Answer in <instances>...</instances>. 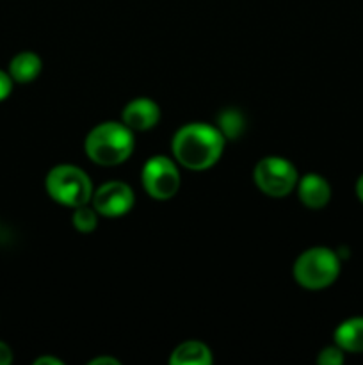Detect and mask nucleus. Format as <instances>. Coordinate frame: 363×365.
I'll return each instance as SVG.
<instances>
[{
  "mask_svg": "<svg viewBox=\"0 0 363 365\" xmlns=\"http://www.w3.org/2000/svg\"><path fill=\"white\" fill-rule=\"evenodd\" d=\"M219 123H221L219 130L223 132V135H226V138H237V135H241L242 127H244V121H242L241 113H237V110L233 109L221 114Z\"/></svg>",
  "mask_w": 363,
  "mask_h": 365,
  "instance_id": "14",
  "label": "nucleus"
},
{
  "mask_svg": "<svg viewBox=\"0 0 363 365\" xmlns=\"http://www.w3.org/2000/svg\"><path fill=\"white\" fill-rule=\"evenodd\" d=\"M103 364L120 365V362H117L116 359H110V356H100V359H95V360H91V362H89V365H103Z\"/></svg>",
  "mask_w": 363,
  "mask_h": 365,
  "instance_id": "18",
  "label": "nucleus"
},
{
  "mask_svg": "<svg viewBox=\"0 0 363 365\" xmlns=\"http://www.w3.org/2000/svg\"><path fill=\"white\" fill-rule=\"evenodd\" d=\"M46 192L64 207L88 205L93 198V184L85 171L73 164H59L46 175Z\"/></svg>",
  "mask_w": 363,
  "mask_h": 365,
  "instance_id": "3",
  "label": "nucleus"
},
{
  "mask_svg": "<svg viewBox=\"0 0 363 365\" xmlns=\"http://www.w3.org/2000/svg\"><path fill=\"white\" fill-rule=\"evenodd\" d=\"M13 362V351L7 344L0 342V365H9Z\"/></svg>",
  "mask_w": 363,
  "mask_h": 365,
  "instance_id": "17",
  "label": "nucleus"
},
{
  "mask_svg": "<svg viewBox=\"0 0 363 365\" xmlns=\"http://www.w3.org/2000/svg\"><path fill=\"white\" fill-rule=\"evenodd\" d=\"M36 365H45V364H50V365H63V362L57 359H52V356H41V359H38L34 362Z\"/></svg>",
  "mask_w": 363,
  "mask_h": 365,
  "instance_id": "19",
  "label": "nucleus"
},
{
  "mask_svg": "<svg viewBox=\"0 0 363 365\" xmlns=\"http://www.w3.org/2000/svg\"><path fill=\"white\" fill-rule=\"evenodd\" d=\"M144 191L155 200H169L180 189V171L167 157H152L142 168Z\"/></svg>",
  "mask_w": 363,
  "mask_h": 365,
  "instance_id": "6",
  "label": "nucleus"
},
{
  "mask_svg": "<svg viewBox=\"0 0 363 365\" xmlns=\"http://www.w3.org/2000/svg\"><path fill=\"white\" fill-rule=\"evenodd\" d=\"M317 362L320 365H340L344 362V353H342V349L338 348V346H335V348H326L320 351Z\"/></svg>",
  "mask_w": 363,
  "mask_h": 365,
  "instance_id": "15",
  "label": "nucleus"
},
{
  "mask_svg": "<svg viewBox=\"0 0 363 365\" xmlns=\"http://www.w3.org/2000/svg\"><path fill=\"white\" fill-rule=\"evenodd\" d=\"M169 364L173 365H210L212 364V353L203 342L189 341L178 346L171 355Z\"/></svg>",
  "mask_w": 363,
  "mask_h": 365,
  "instance_id": "12",
  "label": "nucleus"
},
{
  "mask_svg": "<svg viewBox=\"0 0 363 365\" xmlns=\"http://www.w3.org/2000/svg\"><path fill=\"white\" fill-rule=\"evenodd\" d=\"M340 274V260L330 248H310L294 264V278L310 291L330 287Z\"/></svg>",
  "mask_w": 363,
  "mask_h": 365,
  "instance_id": "4",
  "label": "nucleus"
},
{
  "mask_svg": "<svg viewBox=\"0 0 363 365\" xmlns=\"http://www.w3.org/2000/svg\"><path fill=\"white\" fill-rule=\"evenodd\" d=\"M356 195H358V198L363 202V175L358 178V182H356Z\"/></svg>",
  "mask_w": 363,
  "mask_h": 365,
  "instance_id": "20",
  "label": "nucleus"
},
{
  "mask_svg": "<svg viewBox=\"0 0 363 365\" xmlns=\"http://www.w3.org/2000/svg\"><path fill=\"white\" fill-rule=\"evenodd\" d=\"M93 209L105 217H120L134 207V191L125 182H107L93 192Z\"/></svg>",
  "mask_w": 363,
  "mask_h": 365,
  "instance_id": "7",
  "label": "nucleus"
},
{
  "mask_svg": "<svg viewBox=\"0 0 363 365\" xmlns=\"http://www.w3.org/2000/svg\"><path fill=\"white\" fill-rule=\"evenodd\" d=\"M160 120V109L153 100L149 98H137L132 100L121 114V121L134 130H149L155 127Z\"/></svg>",
  "mask_w": 363,
  "mask_h": 365,
  "instance_id": "8",
  "label": "nucleus"
},
{
  "mask_svg": "<svg viewBox=\"0 0 363 365\" xmlns=\"http://www.w3.org/2000/svg\"><path fill=\"white\" fill-rule=\"evenodd\" d=\"M11 91H13V78L9 73L0 70V102L6 100L11 95Z\"/></svg>",
  "mask_w": 363,
  "mask_h": 365,
  "instance_id": "16",
  "label": "nucleus"
},
{
  "mask_svg": "<svg viewBox=\"0 0 363 365\" xmlns=\"http://www.w3.org/2000/svg\"><path fill=\"white\" fill-rule=\"evenodd\" d=\"M335 342L342 351L363 353V317L344 321L335 330Z\"/></svg>",
  "mask_w": 363,
  "mask_h": 365,
  "instance_id": "10",
  "label": "nucleus"
},
{
  "mask_svg": "<svg viewBox=\"0 0 363 365\" xmlns=\"http://www.w3.org/2000/svg\"><path fill=\"white\" fill-rule=\"evenodd\" d=\"M298 195L308 209H322L331 198V187L320 175L310 173L298 182Z\"/></svg>",
  "mask_w": 363,
  "mask_h": 365,
  "instance_id": "9",
  "label": "nucleus"
},
{
  "mask_svg": "<svg viewBox=\"0 0 363 365\" xmlns=\"http://www.w3.org/2000/svg\"><path fill=\"white\" fill-rule=\"evenodd\" d=\"M41 59L34 52H20L9 63V75L18 84H28L41 73Z\"/></svg>",
  "mask_w": 363,
  "mask_h": 365,
  "instance_id": "11",
  "label": "nucleus"
},
{
  "mask_svg": "<svg viewBox=\"0 0 363 365\" xmlns=\"http://www.w3.org/2000/svg\"><path fill=\"white\" fill-rule=\"evenodd\" d=\"M224 135L209 123H189L173 138L174 159L191 171H205L221 159Z\"/></svg>",
  "mask_w": 363,
  "mask_h": 365,
  "instance_id": "1",
  "label": "nucleus"
},
{
  "mask_svg": "<svg viewBox=\"0 0 363 365\" xmlns=\"http://www.w3.org/2000/svg\"><path fill=\"white\" fill-rule=\"evenodd\" d=\"M134 152V134L123 121H105L85 138V153L98 166H117Z\"/></svg>",
  "mask_w": 363,
  "mask_h": 365,
  "instance_id": "2",
  "label": "nucleus"
},
{
  "mask_svg": "<svg viewBox=\"0 0 363 365\" xmlns=\"http://www.w3.org/2000/svg\"><path fill=\"white\" fill-rule=\"evenodd\" d=\"M253 178L260 191L273 198H283L290 195L299 182L294 164L281 157H265L260 160Z\"/></svg>",
  "mask_w": 363,
  "mask_h": 365,
  "instance_id": "5",
  "label": "nucleus"
},
{
  "mask_svg": "<svg viewBox=\"0 0 363 365\" xmlns=\"http://www.w3.org/2000/svg\"><path fill=\"white\" fill-rule=\"evenodd\" d=\"M96 210L95 209H89L88 205H82L75 209L73 214V225L78 232L82 234H89L96 228L98 225V217H96Z\"/></svg>",
  "mask_w": 363,
  "mask_h": 365,
  "instance_id": "13",
  "label": "nucleus"
}]
</instances>
